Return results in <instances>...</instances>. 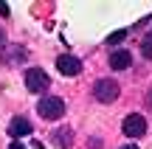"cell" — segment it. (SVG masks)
Instances as JSON below:
<instances>
[{
  "label": "cell",
  "mask_w": 152,
  "mask_h": 149,
  "mask_svg": "<svg viewBox=\"0 0 152 149\" xmlns=\"http://www.w3.org/2000/svg\"><path fill=\"white\" fill-rule=\"evenodd\" d=\"M0 14H3V17H9V6H6L3 0H0Z\"/></svg>",
  "instance_id": "cell-11"
},
{
  "label": "cell",
  "mask_w": 152,
  "mask_h": 149,
  "mask_svg": "<svg viewBox=\"0 0 152 149\" xmlns=\"http://www.w3.org/2000/svg\"><path fill=\"white\" fill-rule=\"evenodd\" d=\"M118 82L115 79H99L96 84H93V96H96L99 101H104V104H110V101L118 99Z\"/></svg>",
  "instance_id": "cell-2"
},
{
  "label": "cell",
  "mask_w": 152,
  "mask_h": 149,
  "mask_svg": "<svg viewBox=\"0 0 152 149\" xmlns=\"http://www.w3.org/2000/svg\"><path fill=\"white\" fill-rule=\"evenodd\" d=\"M130 62H132V56H130V51H124V48L110 54V68H113V71H127Z\"/></svg>",
  "instance_id": "cell-6"
},
{
  "label": "cell",
  "mask_w": 152,
  "mask_h": 149,
  "mask_svg": "<svg viewBox=\"0 0 152 149\" xmlns=\"http://www.w3.org/2000/svg\"><path fill=\"white\" fill-rule=\"evenodd\" d=\"M144 132H147V118L141 113H130L124 118V135L127 138H144Z\"/></svg>",
  "instance_id": "cell-4"
},
{
  "label": "cell",
  "mask_w": 152,
  "mask_h": 149,
  "mask_svg": "<svg viewBox=\"0 0 152 149\" xmlns=\"http://www.w3.org/2000/svg\"><path fill=\"white\" fill-rule=\"evenodd\" d=\"M9 132H11V138H14V141L26 138V135H31V121H28V118H20V116H17L14 121H11Z\"/></svg>",
  "instance_id": "cell-7"
},
{
  "label": "cell",
  "mask_w": 152,
  "mask_h": 149,
  "mask_svg": "<svg viewBox=\"0 0 152 149\" xmlns=\"http://www.w3.org/2000/svg\"><path fill=\"white\" fill-rule=\"evenodd\" d=\"M56 71L62 76H76V73H82V62L73 54H59L56 56Z\"/></svg>",
  "instance_id": "cell-5"
},
{
  "label": "cell",
  "mask_w": 152,
  "mask_h": 149,
  "mask_svg": "<svg viewBox=\"0 0 152 149\" xmlns=\"http://www.w3.org/2000/svg\"><path fill=\"white\" fill-rule=\"evenodd\" d=\"M37 113L45 118V121H56V118L65 116V101L59 96H42L37 104Z\"/></svg>",
  "instance_id": "cell-1"
},
{
  "label": "cell",
  "mask_w": 152,
  "mask_h": 149,
  "mask_svg": "<svg viewBox=\"0 0 152 149\" xmlns=\"http://www.w3.org/2000/svg\"><path fill=\"white\" fill-rule=\"evenodd\" d=\"M23 56H26V51H23L20 45H11V48L3 54V62H20Z\"/></svg>",
  "instance_id": "cell-8"
},
{
  "label": "cell",
  "mask_w": 152,
  "mask_h": 149,
  "mask_svg": "<svg viewBox=\"0 0 152 149\" xmlns=\"http://www.w3.org/2000/svg\"><path fill=\"white\" fill-rule=\"evenodd\" d=\"M124 37H127L124 28H121V31H113V34L107 37V45H118V42H124Z\"/></svg>",
  "instance_id": "cell-10"
},
{
  "label": "cell",
  "mask_w": 152,
  "mask_h": 149,
  "mask_svg": "<svg viewBox=\"0 0 152 149\" xmlns=\"http://www.w3.org/2000/svg\"><path fill=\"white\" fill-rule=\"evenodd\" d=\"M121 149H138V146L135 144H127V146H121Z\"/></svg>",
  "instance_id": "cell-13"
},
{
  "label": "cell",
  "mask_w": 152,
  "mask_h": 149,
  "mask_svg": "<svg viewBox=\"0 0 152 149\" xmlns=\"http://www.w3.org/2000/svg\"><path fill=\"white\" fill-rule=\"evenodd\" d=\"M48 84H51V79H48V73H45L42 68H28L26 71V87L31 90V93H45Z\"/></svg>",
  "instance_id": "cell-3"
},
{
  "label": "cell",
  "mask_w": 152,
  "mask_h": 149,
  "mask_svg": "<svg viewBox=\"0 0 152 149\" xmlns=\"http://www.w3.org/2000/svg\"><path fill=\"white\" fill-rule=\"evenodd\" d=\"M9 149H26V146H23L20 141H11V144H9Z\"/></svg>",
  "instance_id": "cell-12"
},
{
  "label": "cell",
  "mask_w": 152,
  "mask_h": 149,
  "mask_svg": "<svg viewBox=\"0 0 152 149\" xmlns=\"http://www.w3.org/2000/svg\"><path fill=\"white\" fill-rule=\"evenodd\" d=\"M141 54H144V59H152V31L141 39Z\"/></svg>",
  "instance_id": "cell-9"
},
{
  "label": "cell",
  "mask_w": 152,
  "mask_h": 149,
  "mask_svg": "<svg viewBox=\"0 0 152 149\" xmlns=\"http://www.w3.org/2000/svg\"><path fill=\"white\" fill-rule=\"evenodd\" d=\"M149 104H152V90H149Z\"/></svg>",
  "instance_id": "cell-14"
}]
</instances>
